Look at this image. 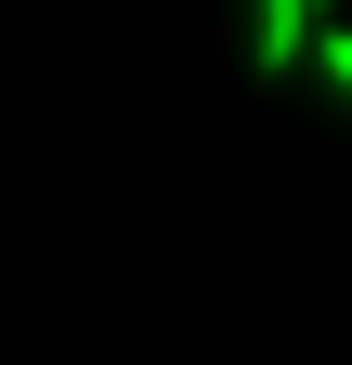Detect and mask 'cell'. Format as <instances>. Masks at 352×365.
I'll return each instance as SVG.
<instances>
[{
    "label": "cell",
    "mask_w": 352,
    "mask_h": 365,
    "mask_svg": "<svg viewBox=\"0 0 352 365\" xmlns=\"http://www.w3.org/2000/svg\"><path fill=\"white\" fill-rule=\"evenodd\" d=\"M300 53H314V0H248V66L287 78Z\"/></svg>",
    "instance_id": "1"
},
{
    "label": "cell",
    "mask_w": 352,
    "mask_h": 365,
    "mask_svg": "<svg viewBox=\"0 0 352 365\" xmlns=\"http://www.w3.org/2000/svg\"><path fill=\"white\" fill-rule=\"evenodd\" d=\"M300 66H326V91H352V26H314V53Z\"/></svg>",
    "instance_id": "2"
},
{
    "label": "cell",
    "mask_w": 352,
    "mask_h": 365,
    "mask_svg": "<svg viewBox=\"0 0 352 365\" xmlns=\"http://www.w3.org/2000/svg\"><path fill=\"white\" fill-rule=\"evenodd\" d=\"M314 26H339V0H314Z\"/></svg>",
    "instance_id": "3"
}]
</instances>
